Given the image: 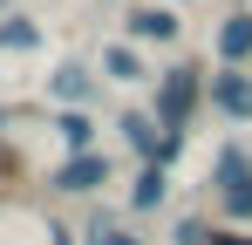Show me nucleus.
I'll use <instances>...</instances> for the list:
<instances>
[{"mask_svg": "<svg viewBox=\"0 0 252 245\" xmlns=\"http://www.w3.org/2000/svg\"><path fill=\"white\" fill-rule=\"evenodd\" d=\"M205 82H211V61L205 55H177L170 68H157L150 75V116L164 122V129H198V116H205Z\"/></svg>", "mask_w": 252, "mask_h": 245, "instance_id": "nucleus-1", "label": "nucleus"}, {"mask_svg": "<svg viewBox=\"0 0 252 245\" xmlns=\"http://www.w3.org/2000/svg\"><path fill=\"white\" fill-rule=\"evenodd\" d=\"M116 170L123 163L109 157V150H62V163L41 170V191L48 198H102L116 184Z\"/></svg>", "mask_w": 252, "mask_h": 245, "instance_id": "nucleus-2", "label": "nucleus"}, {"mask_svg": "<svg viewBox=\"0 0 252 245\" xmlns=\"http://www.w3.org/2000/svg\"><path fill=\"white\" fill-rule=\"evenodd\" d=\"M123 41H136V48H184V7H170V0H129Z\"/></svg>", "mask_w": 252, "mask_h": 245, "instance_id": "nucleus-3", "label": "nucleus"}, {"mask_svg": "<svg viewBox=\"0 0 252 245\" xmlns=\"http://www.w3.org/2000/svg\"><path fill=\"white\" fill-rule=\"evenodd\" d=\"M205 116H218L225 129H252V68H218V61H211Z\"/></svg>", "mask_w": 252, "mask_h": 245, "instance_id": "nucleus-4", "label": "nucleus"}, {"mask_svg": "<svg viewBox=\"0 0 252 245\" xmlns=\"http://www.w3.org/2000/svg\"><path fill=\"white\" fill-rule=\"evenodd\" d=\"M48 109H95V95H102V75H95V61L82 55H68V61H55L48 68Z\"/></svg>", "mask_w": 252, "mask_h": 245, "instance_id": "nucleus-5", "label": "nucleus"}, {"mask_svg": "<svg viewBox=\"0 0 252 245\" xmlns=\"http://www.w3.org/2000/svg\"><path fill=\"white\" fill-rule=\"evenodd\" d=\"M170 198H177V177H170V170H157V163H129V184H123V211H129V225H136V218L170 211Z\"/></svg>", "mask_w": 252, "mask_h": 245, "instance_id": "nucleus-6", "label": "nucleus"}, {"mask_svg": "<svg viewBox=\"0 0 252 245\" xmlns=\"http://www.w3.org/2000/svg\"><path fill=\"white\" fill-rule=\"evenodd\" d=\"M211 61L218 68H252V0L225 7L218 28H211Z\"/></svg>", "mask_w": 252, "mask_h": 245, "instance_id": "nucleus-7", "label": "nucleus"}, {"mask_svg": "<svg viewBox=\"0 0 252 245\" xmlns=\"http://www.w3.org/2000/svg\"><path fill=\"white\" fill-rule=\"evenodd\" d=\"M143 55H150V48H136V41L116 34V41H102V48H95V75H102V82H116V89H136V82H150V75H157Z\"/></svg>", "mask_w": 252, "mask_h": 245, "instance_id": "nucleus-8", "label": "nucleus"}, {"mask_svg": "<svg viewBox=\"0 0 252 245\" xmlns=\"http://www.w3.org/2000/svg\"><path fill=\"white\" fill-rule=\"evenodd\" d=\"M109 129L123 136V150H129V163H150V157H157V143H164V122L150 116V102H123Z\"/></svg>", "mask_w": 252, "mask_h": 245, "instance_id": "nucleus-9", "label": "nucleus"}, {"mask_svg": "<svg viewBox=\"0 0 252 245\" xmlns=\"http://www.w3.org/2000/svg\"><path fill=\"white\" fill-rule=\"evenodd\" d=\"M246 177H252V143H246V136H225V143L211 150V198L239 191Z\"/></svg>", "mask_w": 252, "mask_h": 245, "instance_id": "nucleus-10", "label": "nucleus"}, {"mask_svg": "<svg viewBox=\"0 0 252 245\" xmlns=\"http://www.w3.org/2000/svg\"><path fill=\"white\" fill-rule=\"evenodd\" d=\"M41 41H48V28L28 7H7L0 14V55H41Z\"/></svg>", "mask_w": 252, "mask_h": 245, "instance_id": "nucleus-11", "label": "nucleus"}, {"mask_svg": "<svg viewBox=\"0 0 252 245\" xmlns=\"http://www.w3.org/2000/svg\"><path fill=\"white\" fill-rule=\"evenodd\" d=\"M48 129H55L62 150H102V143H95V129H102L95 109H48Z\"/></svg>", "mask_w": 252, "mask_h": 245, "instance_id": "nucleus-12", "label": "nucleus"}, {"mask_svg": "<svg viewBox=\"0 0 252 245\" xmlns=\"http://www.w3.org/2000/svg\"><path fill=\"white\" fill-rule=\"evenodd\" d=\"M82 245H157V239H143V232L129 225V211H89Z\"/></svg>", "mask_w": 252, "mask_h": 245, "instance_id": "nucleus-13", "label": "nucleus"}, {"mask_svg": "<svg viewBox=\"0 0 252 245\" xmlns=\"http://www.w3.org/2000/svg\"><path fill=\"white\" fill-rule=\"evenodd\" d=\"M164 245H211V218L205 211H177L170 232H164Z\"/></svg>", "mask_w": 252, "mask_h": 245, "instance_id": "nucleus-14", "label": "nucleus"}, {"mask_svg": "<svg viewBox=\"0 0 252 245\" xmlns=\"http://www.w3.org/2000/svg\"><path fill=\"white\" fill-rule=\"evenodd\" d=\"M211 204H218V225H239V232H252V177L239 184V191L211 198Z\"/></svg>", "mask_w": 252, "mask_h": 245, "instance_id": "nucleus-15", "label": "nucleus"}, {"mask_svg": "<svg viewBox=\"0 0 252 245\" xmlns=\"http://www.w3.org/2000/svg\"><path fill=\"white\" fill-rule=\"evenodd\" d=\"M14 122H41L48 129V109H34V102H0V136H7Z\"/></svg>", "mask_w": 252, "mask_h": 245, "instance_id": "nucleus-16", "label": "nucleus"}, {"mask_svg": "<svg viewBox=\"0 0 252 245\" xmlns=\"http://www.w3.org/2000/svg\"><path fill=\"white\" fill-rule=\"evenodd\" d=\"M48 245H82V232H75L68 218H48Z\"/></svg>", "mask_w": 252, "mask_h": 245, "instance_id": "nucleus-17", "label": "nucleus"}, {"mask_svg": "<svg viewBox=\"0 0 252 245\" xmlns=\"http://www.w3.org/2000/svg\"><path fill=\"white\" fill-rule=\"evenodd\" d=\"M211 245H252V232H239V225H218V218H211Z\"/></svg>", "mask_w": 252, "mask_h": 245, "instance_id": "nucleus-18", "label": "nucleus"}, {"mask_svg": "<svg viewBox=\"0 0 252 245\" xmlns=\"http://www.w3.org/2000/svg\"><path fill=\"white\" fill-rule=\"evenodd\" d=\"M7 204H14V198H7V191H0V218H7Z\"/></svg>", "mask_w": 252, "mask_h": 245, "instance_id": "nucleus-19", "label": "nucleus"}, {"mask_svg": "<svg viewBox=\"0 0 252 245\" xmlns=\"http://www.w3.org/2000/svg\"><path fill=\"white\" fill-rule=\"evenodd\" d=\"M170 7H198V0H170Z\"/></svg>", "mask_w": 252, "mask_h": 245, "instance_id": "nucleus-20", "label": "nucleus"}, {"mask_svg": "<svg viewBox=\"0 0 252 245\" xmlns=\"http://www.w3.org/2000/svg\"><path fill=\"white\" fill-rule=\"evenodd\" d=\"M7 7H14V0H0V14H7Z\"/></svg>", "mask_w": 252, "mask_h": 245, "instance_id": "nucleus-21", "label": "nucleus"}]
</instances>
